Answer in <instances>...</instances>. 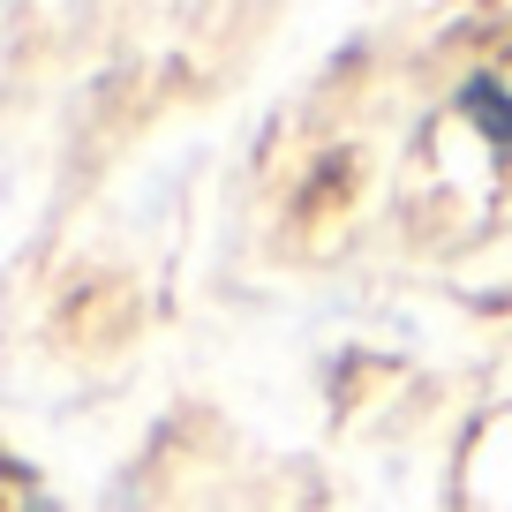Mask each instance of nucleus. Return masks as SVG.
<instances>
[{
    "label": "nucleus",
    "mask_w": 512,
    "mask_h": 512,
    "mask_svg": "<svg viewBox=\"0 0 512 512\" xmlns=\"http://www.w3.org/2000/svg\"><path fill=\"white\" fill-rule=\"evenodd\" d=\"M0 512H53V497L38 490V475L16 467L8 452H0Z\"/></svg>",
    "instance_id": "nucleus-1"
}]
</instances>
